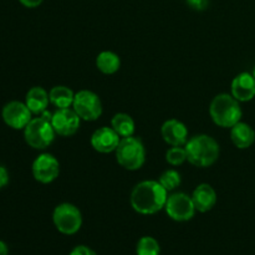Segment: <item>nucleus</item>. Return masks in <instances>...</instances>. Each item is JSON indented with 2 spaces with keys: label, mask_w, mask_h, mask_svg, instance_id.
Instances as JSON below:
<instances>
[{
  "label": "nucleus",
  "mask_w": 255,
  "mask_h": 255,
  "mask_svg": "<svg viewBox=\"0 0 255 255\" xmlns=\"http://www.w3.org/2000/svg\"><path fill=\"white\" fill-rule=\"evenodd\" d=\"M187 161L196 167H211L218 159L221 148L213 137L208 134H197L187 141L184 146Z\"/></svg>",
  "instance_id": "nucleus-2"
},
{
  "label": "nucleus",
  "mask_w": 255,
  "mask_h": 255,
  "mask_svg": "<svg viewBox=\"0 0 255 255\" xmlns=\"http://www.w3.org/2000/svg\"><path fill=\"white\" fill-rule=\"evenodd\" d=\"M50 104L57 109H70L74 104L75 94L67 86H55L49 92Z\"/></svg>",
  "instance_id": "nucleus-18"
},
{
  "label": "nucleus",
  "mask_w": 255,
  "mask_h": 255,
  "mask_svg": "<svg viewBox=\"0 0 255 255\" xmlns=\"http://www.w3.org/2000/svg\"><path fill=\"white\" fill-rule=\"evenodd\" d=\"M32 176L37 182L47 184L54 182L60 174V163L52 154L42 153L32 162Z\"/></svg>",
  "instance_id": "nucleus-10"
},
{
  "label": "nucleus",
  "mask_w": 255,
  "mask_h": 255,
  "mask_svg": "<svg viewBox=\"0 0 255 255\" xmlns=\"http://www.w3.org/2000/svg\"><path fill=\"white\" fill-rule=\"evenodd\" d=\"M2 121L14 129H24L32 120V112L25 102L10 101L1 110Z\"/></svg>",
  "instance_id": "nucleus-9"
},
{
  "label": "nucleus",
  "mask_w": 255,
  "mask_h": 255,
  "mask_svg": "<svg viewBox=\"0 0 255 255\" xmlns=\"http://www.w3.org/2000/svg\"><path fill=\"white\" fill-rule=\"evenodd\" d=\"M186 2L188 6L197 11H203L209 5V0H186Z\"/></svg>",
  "instance_id": "nucleus-24"
},
{
  "label": "nucleus",
  "mask_w": 255,
  "mask_h": 255,
  "mask_svg": "<svg viewBox=\"0 0 255 255\" xmlns=\"http://www.w3.org/2000/svg\"><path fill=\"white\" fill-rule=\"evenodd\" d=\"M137 255H159L161 247L153 237H142L136 247Z\"/></svg>",
  "instance_id": "nucleus-21"
},
{
  "label": "nucleus",
  "mask_w": 255,
  "mask_h": 255,
  "mask_svg": "<svg viewBox=\"0 0 255 255\" xmlns=\"http://www.w3.org/2000/svg\"><path fill=\"white\" fill-rule=\"evenodd\" d=\"M72 109L84 121H96L102 115V102L95 92L81 90L75 94Z\"/></svg>",
  "instance_id": "nucleus-7"
},
{
  "label": "nucleus",
  "mask_w": 255,
  "mask_h": 255,
  "mask_svg": "<svg viewBox=\"0 0 255 255\" xmlns=\"http://www.w3.org/2000/svg\"><path fill=\"white\" fill-rule=\"evenodd\" d=\"M194 207L201 213L209 212L217 203V193L213 187L208 183H202L196 187L192 193Z\"/></svg>",
  "instance_id": "nucleus-15"
},
{
  "label": "nucleus",
  "mask_w": 255,
  "mask_h": 255,
  "mask_svg": "<svg viewBox=\"0 0 255 255\" xmlns=\"http://www.w3.org/2000/svg\"><path fill=\"white\" fill-rule=\"evenodd\" d=\"M167 198V191L158 181H143L132 189L129 202L137 213L149 216L162 211Z\"/></svg>",
  "instance_id": "nucleus-1"
},
{
  "label": "nucleus",
  "mask_w": 255,
  "mask_h": 255,
  "mask_svg": "<svg viewBox=\"0 0 255 255\" xmlns=\"http://www.w3.org/2000/svg\"><path fill=\"white\" fill-rule=\"evenodd\" d=\"M96 67L105 75H114L121 67V59L112 51H102L96 57Z\"/></svg>",
  "instance_id": "nucleus-19"
},
{
  "label": "nucleus",
  "mask_w": 255,
  "mask_h": 255,
  "mask_svg": "<svg viewBox=\"0 0 255 255\" xmlns=\"http://www.w3.org/2000/svg\"><path fill=\"white\" fill-rule=\"evenodd\" d=\"M111 127L119 133L121 138L131 137L134 133V121L129 115L116 114L111 120Z\"/></svg>",
  "instance_id": "nucleus-20"
},
{
  "label": "nucleus",
  "mask_w": 255,
  "mask_h": 255,
  "mask_svg": "<svg viewBox=\"0 0 255 255\" xmlns=\"http://www.w3.org/2000/svg\"><path fill=\"white\" fill-rule=\"evenodd\" d=\"M9 254V248L5 242L0 241V255H7Z\"/></svg>",
  "instance_id": "nucleus-28"
},
{
  "label": "nucleus",
  "mask_w": 255,
  "mask_h": 255,
  "mask_svg": "<svg viewBox=\"0 0 255 255\" xmlns=\"http://www.w3.org/2000/svg\"><path fill=\"white\" fill-rule=\"evenodd\" d=\"M158 182L162 184V187H163L167 192H172L174 191L177 187L181 186L182 178L181 174L177 171H174V169H167L166 172H163V173L161 174Z\"/></svg>",
  "instance_id": "nucleus-22"
},
{
  "label": "nucleus",
  "mask_w": 255,
  "mask_h": 255,
  "mask_svg": "<svg viewBox=\"0 0 255 255\" xmlns=\"http://www.w3.org/2000/svg\"><path fill=\"white\" fill-rule=\"evenodd\" d=\"M231 139L239 149H247L254 143L255 131L244 122H238L231 128Z\"/></svg>",
  "instance_id": "nucleus-17"
},
{
  "label": "nucleus",
  "mask_w": 255,
  "mask_h": 255,
  "mask_svg": "<svg viewBox=\"0 0 255 255\" xmlns=\"http://www.w3.org/2000/svg\"><path fill=\"white\" fill-rule=\"evenodd\" d=\"M209 114L214 124L223 128H232L241 122L243 111L238 100L229 94L217 95L211 102Z\"/></svg>",
  "instance_id": "nucleus-3"
},
{
  "label": "nucleus",
  "mask_w": 255,
  "mask_h": 255,
  "mask_svg": "<svg viewBox=\"0 0 255 255\" xmlns=\"http://www.w3.org/2000/svg\"><path fill=\"white\" fill-rule=\"evenodd\" d=\"M55 134L56 132L52 127L51 120L42 115L32 119L24 128L25 142L35 149L47 148L54 142Z\"/></svg>",
  "instance_id": "nucleus-5"
},
{
  "label": "nucleus",
  "mask_w": 255,
  "mask_h": 255,
  "mask_svg": "<svg viewBox=\"0 0 255 255\" xmlns=\"http://www.w3.org/2000/svg\"><path fill=\"white\" fill-rule=\"evenodd\" d=\"M166 161L172 166H181L187 161V152L184 147H172L167 151Z\"/></svg>",
  "instance_id": "nucleus-23"
},
{
  "label": "nucleus",
  "mask_w": 255,
  "mask_h": 255,
  "mask_svg": "<svg viewBox=\"0 0 255 255\" xmlns=\"http://www.w3.org/2000/svg\"><path fill=\"white\" fill-rule=\"evenodd\" d=\"M116 159L121 167L128 171H137L146 161V149L137 137H124L116 148Z\"/></svg>",
  "instance_id": "nucleus-4"
},
{
  "label": "nucleus",
  "mask_w": 255,
  "mask_h": 255,
  "mask_svg": "<svg viewBox=\"0 0 255 255\" xmlns=\"http://www.w3.org/2000/svg\"><path fill=\"white\" fill-rule=\"evenodd\" d=\"M164 209L169 218L176 222L189 221L193 218L197 212L192 196H188L183 192H177L168 196Z\"/></svg>",
  "instance_id": "nucleus-8"
},
{
  "label": "nucleus",
  "mask_w": 255,
  "mask_h": 255,
  "mask_svg": "<svg viewBox=\"0 0 255 255\" xmlns=\"http://www.w3.org/2000/svg\"><path fill=\"white\" fill-rule=\"evenodd\" d=\"M232 96L239 102H248L255 97V77L249 72L237 75L232 81Z\"/></svg>",
  "instance_id": "nucleus-14"
},
{
  "label": "nucleus",
  "mask_w": 255,
  "mask_h": 255,
  "mask_svg": "<svg viewBox=\"0 0 255 255\" xmlns=\"http://www.w3.org/2000/svg\"><path fill=\"white\" fill-rule=\"evenodd\" d=\"M70 255H97L91 248L86 246H77L71 251Z\"/></svg>",
  "instance_id": "nucleus-25"
},
{
  "label": "nucleus",
  "mask_w": 255,
  "mask_h": 255,
  "mask_svg": "<svg viewBox=\"0 0 255 255\" xmlns=\"http://www.w3.org/2000/svg\"><path fill=\"white\" fill-rule=\"evenodd\" d=\"M52 222L60 233L65 236H74L81 229L82 214L74 204L61 203L55 207Z\"/></svg>",
  "instance_id": "nucleus-6"
},
{
  "label": "nucleus",
  "mask_w": 255,
  "mask_h": 255,
  "mask_svg": "<svg viewBox=\"0 0 255 255\" xmlns=\"http://www.w3.org/2000/svg\"><path fill=\"white\" fill-rule=\"evenodd\" d=\"M7 183H9V173H7L6 168L0 164V189L4 188Z\"/></svg>",
  "instance_id": "nucleus-26"
},
{
  "label": "nucleus",
  "mask_w": 255,
  "mask_h": 255,
  "mask_svg": "<svg viewBox=\"0 0 255 255\" xmlns=\"http://www.w3.org/2000/svg\"><path fill=\"white\" fill-rule=\"evenodd\" d=\"M49 102V92L40 86L31 87L25 96V104L32 115H41L46 111Z\"/></svg>",
  "instance_id": "nucleus-16"
},
{
  "label": "nucleus",
  "mask_w": 255,
  "mask_h": 255,
  "mask_svg": "<svg viewBox=\"0 0 255 255\" xmlns=\"http://www.w3.org/2000/svg\"><path fill=\"white\" fill-rule=\"evenodd\" d=\"M81 119L74 111V109H57L55 114H52L51 124L56 134L62 137L74 136L80 128Z\"/></svg>",
  "instance_id": "nucleus-11"
},
{
  "label": "nucleus",
  "mask_w": 255,
  "mask_h": 255,
  "mask_svg": "<svg viewBox=\"0 0 255 255\" xmlns=\"http://www.w3.org/2000/svg\"><path fill=\"white\" fill-rule=\"evenodd\" d=\"M253 76L255 77V67H254V71H253Z\"/></svg>",
  "instance_id": "nucleus-29"
},
{
  "label": "nucleus",
  "mask_w": 255,
  "mask_h": 255,
  "mask_svg": "<svg viewBox=\"0 0 255 255\" xmlns=\"http://www.w3.org/2000/svg\"><path fill=\"white\" fill-rule=\"evenodd\" d=\"M19 1H20V4L24 5L25 7L32 9V7H37L39 5H41L44 0H19Z\"/></svg>",
  "instance_id": "nucleus-27"
},
{
  "label": "nucleus",
  "mask_w": 255,
  "mask_h": 255,
  "mask_svg": "<svg viewBox=\"0 0 255 255\" xmlns=\"http://www.w3.org/2000/svg\"><path fill=\"white\" fill-rule=\"evenodd\" d=\"M121 137L112 127H101L91 136V146L100 153H111L116 151Z\"/></svg>",
  "instance_id": "nucleus-12"
},
{
  "label": "nucleus",
  "mask_w": 255,
  "mask_h": 255,
  "mask_svg": "<svg viewBox=\"0 0 255 255\" xmlns=\"http://www.w3.org/2000/svg\"><path fill=\"white\" fill-rule=\"evenodd\" d=\"M161 133L164 142L172 147H183L188 141V129L183 122L178 120H168L161 127Z\"/></svg>",
  "instance_id": "nucleus-13"
}]
</instances>
